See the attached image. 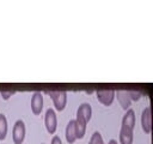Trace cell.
<instances>
[{
	"mask_svg": "<svg viewBox=\"0 0 153 144\" xmlns=\"http://www.w3.org/2000/svg\"><path fill=\"white\" fill-rule=\"evenodd\" d=\"M50 98L53 100V103L56 108V110L61 112L66 108L67 104V92L66 91H60V90H51V91H45Z\"/></svg>",
	"mask_w": 153,
	"mask_h": 144,
	"instance_id": "6da1fadb",
	"label": "cell"
},
{
	"mask_svg": "<svg viewBox=\"0 0 153 144\" xmlns=\"http://www.w3.org/2000/svg\"><path fill=\"white\" fill-rule=\"evenodd\" d=\"M25 133H26V127L25 124L22 119H18L12 128V140L14 144H23L25 139Z\"/></svg>",
	"mask_w": 153,
	"mask_h": 144,
	"instance_id": "7a4b0ae2",
	"label": "cell"
},
{
	"mask_svg": "<svg viewBox=\"0 0 153 144\" xmlns=\"http://www.w3.org/2000/svg\"><path fill=\"white\" fill-rule=\"evenodd\" d=\"M44 125H45V128H47L48 133H50V134L55 133V131L57 128V116H56V113L53 108H48L45 110Z\"/></svg>",
	"mask_w": 153,
	"mask_h": 144,
	"instance_id": "3957f363",
	"label": "cell"
},
{
	"mask_svg": "<svg viewBox=\"0 0 153 144\" xmlns=\"http://www.w3.org/2000/svg\"><path fill=\"white\" fill-rule=\"evenodd\" d=\"M96 95H97V98L98 101L109 107L114 102V98H115V90L114 89H98L96 90Z\"/></svg>",
	"mask_w": 153,
	"mask_h": 144,
	"instance_id": "277c9868",
	"label": "cell"
},
{
	"mask_svg": "<svg viewBox=\"0 0 153 144\" xmlns=\"http://www.w3.org/2000/svg\"><path fill=\"white\" fill-rule=\"evenodd\" d=\"M30 107H31V112L35 115H39L41 114V112L43 109V95L39 91L33 92V95L31 97Z\"/></svg>",
	"mask_w": 153,
	"mask_h": 144,
	"instance_id": "5b68a950",
	"label": "cell"
},
{
	"mask_svg": "<svg viewBox=\"0 0 153 144\" xmlns=\"http://www.w3.org/2000/svg\"><path fill=\"white\" fill-rule=\"evenodd\" d=\"M141 126H142V130L146 134L151 133V130H152V113H151V107L147 106L143 110H142V114H141Z\"/></svg>",
	"mask_w": 153,
	"mask_h": 144,
	"instance_id": "8992f818",
	"label": "cell"
},
{
	"mask_svg": "<svg viewBox=\"0 0 153 144\" xmlns=\"http://www.w3.org/2000/svg\"><path fill=\"white\" fill-rule=\"evenodd\" d=\"M65 137L68 144H73L76 140V132H75V121L74 119H71L68 124L66 125V131H65Z\"/></svg>",
	"mask_w": 153,
	"mask_h": 144,
	"instance_id": "52a82bcc",
	"label": "cell"
},
{
	"mask_svg": "<svg viewBox=\"0 0 153 144\" xmlns=\"http://www.w3.org/2000/svg\"><path fill=\"white\" fill-rule=\"evenodd\" d=\"M115 96L117 97V101L121 104L122 109H124V110L129 109V107L131 104V101L129 98V95H128L127 90H117V91H115Z\"/></svg>",
	"mask_w": 153,
	"mask_h": 144,
	"instance_id": "ba28073f",
	"label": "cell"
},
{
	"mask_svg": "<svg viewBox=\"0 0 153 144\" xmlns=\"http://www.w3.org/2000/svg\"><path fill=\"white\" fill-rule=\"evenodd\" d=\"M76 116L78 118H81L82 120H85L86 122H88L90 119H91V116H92V107H91V104H88V103H81L78 107Z\"/></svg>",
	"mask_w": 153,
	"mask_h": 144,
	"instance_id": "9c48e42d",
	"label": "cell"
},
{
	"mask_svg": "<svg viewBox=\"0 0 153 144\" xmlns=\"http://www.w3.org/2000/svg\"><path fill=\"white\" fill-rule=\"evenodd\" d=\"M133 140H134L133 130H130V128L121 125V130H120V144H133Z\"/></svg>",
	"mask_w": 153,
	"mask_h": 144,
	"instance_id": "30bf717a",
	"label": "cell"
},
{
	"mask_svg": "<svg viewBox=\"0 0 153 144\" xmlns=\"http://www.w3.org/2000/svg\"><path fill=\"white\" fill-rule=\"evenodd\" d=\"M135 120H136V119H135V112H134L131 108H129V109H127L126 114L123 115L121 125H122V126H126V127H128V128H130V130L134 131Z\"/></svg>",
	"mask_w": 153,
	"mask_h": 144,
	"instance_id": "8fae6325",
	"label": "cell"
},
{
	"mask_svg": "<svg viewBox=\"0 0 153 144\" xmlns=\"http://www.w3.org/2000/svg\"><path fill=\"white\" fill-rule=\"evenodd\" d=\"M7 119L5 114L0 113V140H4L7 136Z\"/></svg>",
	"mask_w": 153,
	"mask_h": 144,
	"instance_id": "7c38bea8",
	"label": "cell"
},
{
	"mask_svg": "<svg viewBox=\"0 0 153 144\" xmlns=\"http://www.w3.org/2000/svg\"><path fill=\"white\" fill-rule=\"evenodd\" d=\"M88 144H105V143H104V140H103L102 134H100L98 131H96L94 133H92Z\"/></svg>",
	"mask_w": 153,
	"mask_h": 144,
	"instance_id": "4fadbf2b",
	"label": "cell"
},
{
	"mask_svg": "<svg viewBox=\"0 0 153 144\" xmlns=\"http://www.w3.org/2000/svg\"><path fill=\"white\" fill-rule=\"evenodd\" d=\"M127 92H128V95H129L130 101H137V100H140V97H141V94H140L139 91H135V90H127Z\"/></svg>",
	"mask_w": 153,
	"mask_h": 144,
	"instance_id": "5bb4252c",
	"label": "cell"
},
{
	"mask_svg": "<svg viewBox=\"0 0 153 144\" xmlns=\"http://www.w3.org/2000/svg\"><path fill=\"white\" fill-rule=\"evenodd\" d=\"M16 94V91L14 90H12V91H1L0 92V95H1V97L4 98V100H8L12 95H14Z\"/></svg>",
	"mask_w": 153,
	"mask_h": 144,
	"instance_id": "9a60e30c",
	"label": "cell"
},
{
	"mask_svg": "<svg viewBox=\"0 0 153 144\" xmlns=\"http://www.w3.org/2000/svg\"><path fill=\"white\" fill-rule=\"evenodd\" d=\"M50 144H62V140H61V138H60L59 136H54V137L51 138Z\"/></svg>",
	"mask_w": 153,
	"mask_h": 144,
	"instance_id": "2e32d148",
	"label": "cell"
},
{
	"mask_svg": "<svg viewBox=\"0 0 153 144\" xmlns=\"http://www.w3.org/2000/svg\"><path fill=\"white\" fill-rule=\"evenodd\" d=\"M108 144H118V143H117V142H116V140H115V139H110V140H109V143H108Z\"/></svg>",
	"mask_w": 153,
	"mask_h": 144,
	"instance_id": "e0dca14e",
	"label": "cell"
},
{
	"mask_svg": "<svg viewBox=\"0 0 153 144\" xmlns=\"http://www.w3.org/2000/svg\"><path fill=\"white\" fill-rule=\"evenodd\" d=\"M42 144H44V143H42Z\"/></svg>",
	"mask_w": 153,
	"mask_h": 144,
	"instance_id": "ac0fdd59",
	"label": "cell"
}]
</instances>
